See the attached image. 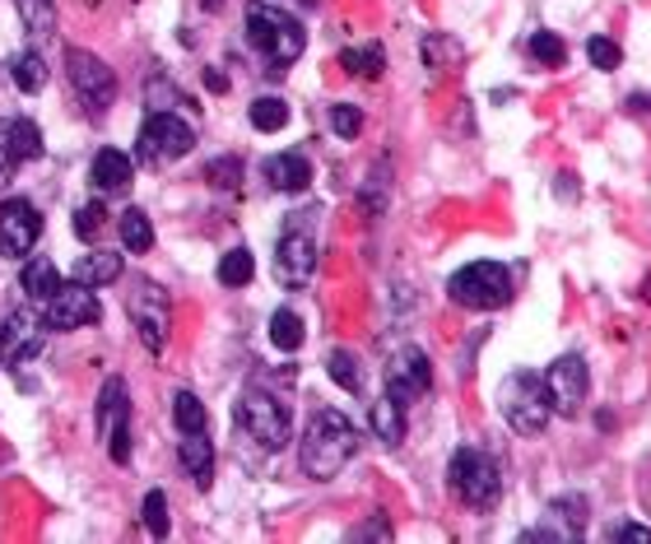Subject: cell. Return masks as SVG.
<instances>
[{"label":"cell","mask_w":651,"mask_h":544,"mask_svg":"<svg viewBox=\"0 0 651 544\" xmlns=\"http://www.w3.org/2000/svg\"><path fill=\"white\" fill-rule=\"evenodd\" d=\"M354 451H358V428L340 410H322V415H312V423H307L298 461H303L307 480H335Z\"/></svg>","instance_id":"cell-1"},{"label":"cell","mask_w":651,"mask_h":544,"mask_svg":"<svg viewBox=\"0 0 651 544\" xmlns=\"http://www.w3.org/2000/svg\"><path fill=\"white\" fill-rule=\"evenodd\" d=\"M246 42H252V48L271 61V71H284V65H294L303 56L307 29L288 10L265 6V0H252V6H246Z\"/></svg>","instance_id":"cell-2"},{"label":"cell","mask_w":651,"mask_h":544,"mask_svg":"<svg viewBox=\"0 0 651 544\" xmlns=\"http://www.w3.org/2000/svg\"><path fill=\"white\" fill-rule=\"evenodd\" d=\"M447 480H452V493L461 498V503L475 508V512L498 508V498H503L498 461H493L489 451H480V447H461L452 457V465H447Z\"/></svg>","instance_id":"cell-3"},{"label":"cell","mask_w":651,"mask_h":544,"mask_svg":"<svg viewBox=\"0 0 651 544\" xmlns=\"http://www.w3.org/2000/svg\"><path fill=\"white\" fill-rule=\"evenodd\" d=\"M498 410H503V419H507L522 438H540L545 423H549V415H554L549 391H545V377H535V373H512V377L503 381V391H498Z\"/></svg>","instance_id":"cell-4"},{"label":"cell","mask_w":651,"mask_h":544,"mask_svg":"<svg viewBox=\"0 0 651 544\" xmlns=\"http://www.w3.org/2000/svg\"><path fill=\"white\" fill-rule=\"evenodd\" d=\"M447 293H452L456 307L493 312V307L512 303V275H507V265H498V261H470L447 280Z\"/></svg>","instance_id":"cell-5"},{"label":"cell","mask_w":651,"mask_h":544,"mask_svg":"<svg viewBox=\"0 0 651 544\" xmlns=\"http://www.w3.org/2000/svg\"><path fill=\"white\" fill-rule=\"evenodd\" d=\"M238 428L265 451H280V447H288V438H294L288 405L271 391H256V387L242 391V400H238Z\"/></svg>","instance_id":"cell-6"},{"label":"cell","mask_w":651,"mask_h":544,"mask_svg":"<svg viewBox=\"0 0 651 544\" xmlns=\"http://www.w3.org/2000/svg\"><path fill=\"white\" fill-rule=\"evenodd\" d=\"M126 312H130V326H136V335L145 339L149 354H164L168 345V326H172V299L164 284L154 280H140L136 289L126 293Z\"/></svg>","instance_id":"cell-7"},{"label":"cell","mask_w":651,"mask_h":544,"mask_svg":"<svg viewBox=\"0 0 651 544\" xmlns=\"http://www.w3.org/2000/svg\"><path fill=\"white\" fill-rule=\"evenodd\" d=\"M65 75H71V88L88 117H103L112 98H117V75H112L94 52H80V48L65 52Z\"/></svg>","instance_id":"cell-8"},{"label":"cell","mask_w":651,"mask_h":544,"mask_svg":"<svg viewBox=\"0 0 651 544\" xmlns=\"http://www.w3.org/2000/svg\"><path fill=\"white\" fill-rule=\"evenodd\" d=\"M196 149V130L172 117V112H154V117L140 126V164H172V158H187Z\"/></svg>","instance_id":"cell-9"},{"label":"cell","mask_w":651,"mask_h":544,"mask_svg":"<svg viewBox=\"0 0 651 544\" xmlns=\"http://www.w3.org/2000/svg\"><path fill=\"white\" fill-rule=\"evenodd\" d=\"M98 438L107 442L117 465L130 461V396L122 377H107L98 391Z\"/></svg>","instance_id":"cell-10"},{"label":"cell","mask_w":651,"mask_h":544,"mask_svg":"<svg viewBox=\"0 0 651 544\" xmlns=\"http://www.w3.org/2000/svg\"><path fill=\"white\" fill-rule=\"evenodd\" d=\"M312 270H317V238H312L307 223H288L275 247V280L284 289H303Z\"/></svg>","instance_id":"cell-11"},{"label":"cell","mask_w":651,"mask_h":544,"mask_svg":"<svg viewBox=\"0 0 651 544\" xmlns=\"http://www.w3.org/2000/svg\"><path fill=\"white\" fill-rule=\"evenodd\" d=\"M42 238V215L33 200H19L10 196L6 206H0V257L10 261H24L33 257V242Z\"/></svg>","instance_id":"cell-12"},{"label":"cell","mask_w":651,"mask_h":544,"mask_svg":"<svg viewBox=\"0 0 651 544\" xmlns=\"http://www.w3.org/2000/svg\"><path fill=\"white\" fill-rule=\"evenodd\" d=\"M545 391H549V405H554L558 415H577V410H581V400H587V391H591L587 358H581V354L554 358V363H549V373H545Z\"/></svg>","instance_id":"cell-13"},{"label":"cell","mask_w":651,"mask_h":544,"mask_svg":"<svg viewBox=\"0 0 651 544\" xmlns=\"http://www.w3.org/2000/svg\"><path fill=\"white\" fill-rule=\"evenodd\" d=\"M429 387H433V363H429V354H423V349L406 345L387 363V396L400 400L406 410L419 396H429Z\"/></svg>","instance_id":"cell-14"},{"label":"cell","mask_w":651,"mask_h":544,"mask_svg":"<svg viewBox=\"0 0 651 544\" xmlns=\"http://www.w3.org/2000/svg\"><path fill=\"white\" fill-rule=\"evenodd\" d=\"M103 316V307H98V299H94V289H84V284H75V289H56L52 299H48V326L52 331H80V326H94Z\"/></svg>","instance_id":"cell-15"},{"label":"cell","mask_w":651,"mask_h":544,"mask_svg":"<svg viewBox=\"0 0 651 544\" xmlns=\"http://www.w3.org/2000/svg\"><path fill=\"white\" fill-rule=\"evenodd\" d=\"M42 349V322L29 312H10L0 322V368L14 373L19 363H29Z\"/></svg>","instance_id":"cell-16"},{"label":"cell","mask_w":651,"mask_h":544,"mask_svg":"<svg viewBox=\"0 0 651 544\" xmlns=\"http://www.w3.org/2000/svg\"><path fill=\"white\" fill-rule=\"evenodd\" d=\"M587 535V503L573 493V498H554L545 508V521L531 526L522 540H554V544H568V540H581Z\"/></svg>","instance_id":"cell-17"},{"label":"cell","mask_w":651,"mask_h":544,"mask_svg":"<svg viewBox=\"0 0 651 544\" xmlns=\"http://www.w3.org/2000/svg\"><path fill=\"white\" fill-rule=\"evenodd\" d=\"M265 181H271V191H284V196L307 191V187H312V164H307V154L288 149V154L265 158Z\"/></svg>","instance_id":"cell-18"},{"label":"cell","mask_w":651,"mask_h":544,"mask_svg":"<svg viewBox=\"0 0 651 544\" xmlns=\"http://www.w3.org/2000/svg\"><path fill=\"white\" fill-rule=\"evenodd\" d=\"M130 177H136V168H130V158H126L122 149H98V154H94L88 181H94L98 196H122V191H130Z\"/></svg>","instance_id":"cell-19"},{"label":"cell","mask_w":651,"mask_h":544,"mask_svg":"<svg viewBox=\"0 0 651 544\" xmlns=\"http://www.w3.org/2000/svg\"><path fill=\"white\" fill-rule=\"evenodd\" d=\"M177 457H182V470L191 474L196 489H210V480H214V442L206 438V428H196V433H182V447H177Z\"/></svg>","instance_id":"cell-20"},{"label":"cell","mask_w":651,"mask_h":544,"mask_svg":"<svg viewBox=\"0 0 651 544\" xmlns=\"http://www.w3.org/2000/svg\"><path fill=\"white\" fill-rule=\"evenodd\" d=\"M122 252H88L71 265V284H84V289H107L112 280H122Z\"/></svg>","instance_id":"cell-21"},{"label":"cell","mask_w":651,"mask_h":544,"mask_svg":"<svg viewBox=\"0 0 651 544\" xmlns=\"http://www.w3.org/2000/svg\"><path fill=\"white\" fill-rule=\"evenodd\" d=\"M372 433L387 442V447L406 442V405L391 400L387 391H381V400H372Z\"/></svg>","instance_id":"cell-22"},{"label":"cell","mask_w":651,"mask_h":544,"mask_svg":"<svg viewBox=\"0 0 651 544\" xmlns=\"http://www.w3.org/2000/svg\"><path fill=\"white\" fill-rule=\"evenodd\" d=\"M0 130H6L10 154L19 158V164H29V158H42V130H38L29 117H10V122H0Z\"/></svg>","instance_id":"cell-23"},{"label":"cell","mask_w":651,"mask_h":544,"mask_svg":"<svg viewBox=\"0 0 651 544\" xmlns=\"http://www.w3.org/2000/svg\"><path fill=\"white\" fill-rule=\"evenodd\" d=\"M19 284H24V293L33 303H48L52 293L61 289V275H56V265L48 261V257H33L29 265H24V275H19Z\"/></svg>","instance_id":"cell-24"},{"label":"cell","mask_w":651,"mask_h":544,"mask_svg":"<svg viewBox=\"0 0 651 544\" xmlns=\"http://www.w3.org/2000/svg\"><path fill=\"white\" fill-rule=\"evenodd\" d=\"M340 65L354 80H377L381 71H387V52H381V42H368V48H345Z\"/></svg>","instance_id":"cell-25"},{"label":"cell","mask_w":651,"mask_h":544,"mask_svg":"<svg viewBox=\"0 0 651 544\" xmlns=\"http://www.w3.org/2000/svg\"><path fill=\"white\" fill-rule=\"evenodd\" d=\"M303 316L294 312V307H280L275 316H271V345L280 349V354H294L298 345H303Z\"/></svg>","instance_id":"cell-26"},{"label":"cell","mask_w":651,"mask_h":544,"mask_svg":"<svg viewBox=\"0 0 651 544\" xmlns=\"http://www.w3.org/2000/svg\"><path fill=\"white\" fill-rule=\"evenodd\" d=\"M122 247L126 252H136V257L154 252V223H149L145 210H126L122 215Z\"/></svg>","instance_id":"cell-27"},{"label":"cell","mask_w":651,"mask_h":544,"mask_svg":"<svg viewBox=\"0 0 651 544\" xmlns=\"http://www.w3.org/2000/svg\"><path fill=\"white\" fill-rule=\"evenodd\" d=\"M10 75H14V88H19V94H38V88L48 84V65H42L38 52H19L14 65H10Z\"/></svg>","instance_id":"cell-28"},{"label":"cell","mask_w":651,"mask_h":544,"mask_svg":"<svg viewBox=\"0 0 651 544\" xmlns=\"http://www.w3.org/2000/svg\"><path fill=\"white\" fill-rule=\"evenodd\" d=\"M252 275H256V261H252V252H246V247H233V252L219 261V284H223V289L252 284Z\"/></svg>","instance_id":"cell-29"},{"label":"cell","mask_w":651,"mask_h":544,"mask_svg":"<svg viewBox=\"0 0 651 544\" xmlns=\"http://www.w3.org/2000/svg\"><path fill=\"white\" fill-rule=\"evenodd\" d=\"M526 48H531V61H535V65H549V71H554V65H564V61H568L564 38H558V33H549V29L531 33V42H526Z\"/></svg>","instance_id":"cell-30"},{"label":"cell","mask_w":651,"mask_h":544,"mask_svg":"<svg viewBox=\"0 0 651 544\" xmlns=\"http://www.w3.org/2000/svg\"><path fill=\"white\" fill-rule=\"evenodd\" d=\"M172 423H177V433H196V428H206V405H200L191 391H177L172 396Z\"/></svg>","instance_id":"cell-31"},{"label":"cell","mask_w":651,"mask_h":544,"mask_svg":"<svg viewBox=\"0 0 651 544\" xmlns=\"http://www.w3.org/2000/svg\"><path fill=\"white\" fill-rule=\"evenodd\" d=\"M19 14H24L29 38H48V33L56 29V10H52V0H19Z\"/></svg>","instance_id":"cell-32"},{"label":"cell","mask_w":651,"mask_h":544,"mask_svg":"<svg viewBox=\"0 0 651 544\" xmlns=\"http://www.w3.org/2000/svg\"><path fill=\"white\" fill-rule=\"evenodd\" d=\"M252 126L265 130V135H271V130H284V126H288V103H284V98H256V103H252Z\"/></svg>","instance_id":"cell-33"},{"label":"cell","mask_w":651,"mask_h":544,"mask_svg":"<svg viewBox=\"0 0 651 544\" xmlns=\"http://www.w3.org/2000/svg\"><path fill=\"white\" fill-rule=\"evenodd\" d=\"M326 373L340 381L345 391H358V358H354L349 349H330V354H326Z\"/></svg>","instance_id":"cell-34"},{"label":"cell","mask_w":651,"mask_h":544,"mask_svg":"<svg viewBox=\"0 0 651 544\" xmlns=\"http://www.w3.org/2000/svg\"><path fill=\"white\" fill-rule=\"evenodd\" d=\"M330 130L340 135V140H358V130H364V112L354 103H335L330 107Z\"/></svg>","instance_id":"cell-35"},{"label":"cell","mask_w":651,"mask_h":544,"mask_svg":"<svg viewBox=\"0 0 651 544\" xmlns=\"http://www.w3.org/2000/svg\"><path fill=\"white\" fill-rule=\"evenodd\" d=\"M103 223H107L103 200H88V206L75 210V233H80V242H94V238L103 233Z\"/></svg>","instance_id":"cell-36"},{"label":"cell","mask_w":651,"mask_h":544,"mask_svg":"<svg viewBox=\"0 0 651 544\" xmlns=\"http://www.w3.org/2000/svg\"><path fill=\"white\" fill-rule=\"evenodd\" d=\"M145 526H149V535L154 540H164L168 535V498H164V489H154V493H145Z\"/></svg>","instance_id":"cell-37"},{"label":"cell","mask_w":651,"mask_h":544,"mask_svg":"<svg viewBox=\"0 0 651 544\" xmlns=\"http://www.w3.org/2000/svg\"><path fill=\"white\" fill-rule=\"evenodd\" d=\"M587 56H591L596 71H619V65H623L619 42H610V38H591V42H587Z\"/></svg>","instance_id":"cell-38"},{"label":"cell","mask_w":651,"mask_h":544,"mask_svg":"<svg viewBox=\"0 0 651 544\" xmlns=\"http://www.w3.org/2000/svg\"><path fill=\"white\" fill-rule=\"evenodd\" d=\"M238 181H242V158H214L210 164V187L238 191Z\"/></svg>","instance_id":"cell-39"},{"label":"cell","mask_w":651,"mask_h":544,"mask_svg":"<svg viewBox=\"0 0 651 544\" xmlns=\"http://www.w3.org/2000/svg\"><path fill=\"white\" fill-rule=\"evenodd\" d=\"M349 535H354V540H391V526L377 516V521H364V526H354Z\"/></svg>","instance_id":"cell-40"},{"label":"cell","mask_w":651,"mask_h":544,"mask_svg":"<svg viewBox=\"0 0 651 544\" xmlns=\"http://www.w3.org/2000/svg\"><path fill=\"white\" fill-rule=\"evenodd\" d=\"M14 168H19V158L10 154V140H6V130H0V181H10Z\"/></svg>","instance_id":"cell-41"},{"label":"cell","mask_w":651,"mask_h":544,"mask_svg":"<svg viewBox=\"0 0 651 544\" xmlns=\"http://www.w3.org/2000/svg\"><path fill=\"white\" fill-rule=\"evenodd\" d=\"M615 540H628V544H651V526H619Z\"/></svg>","instance_id":"cell-42"},{"label":"cell","mask_w":651,"mask_h":544,"mask_svg":"<svg viewBox=\"0 0 651 544\" xmlns=\"http://www.w3.org/2000/svg\"><path fill=\"white\" fill-rule=\"evenodd\" d=\"M206 84H210V88H219V94H223V88H229V80H223V71H206Z\"/></svg>","instance_id":"cell-43"},{"label":"cell","mask_w":651,"mask_h":544,"mask_svg":"<svg viewBox=\"0 0 651 544\" xmlns=\"http://www.w3.org/2000/svg\"><path fill=\"white\" fill-rule=\"evenodd\" d=\"M628 107H633V112H651V94H633V98H628Z\"/></svg>","instance_id":"cell-44"}]
</instances>
